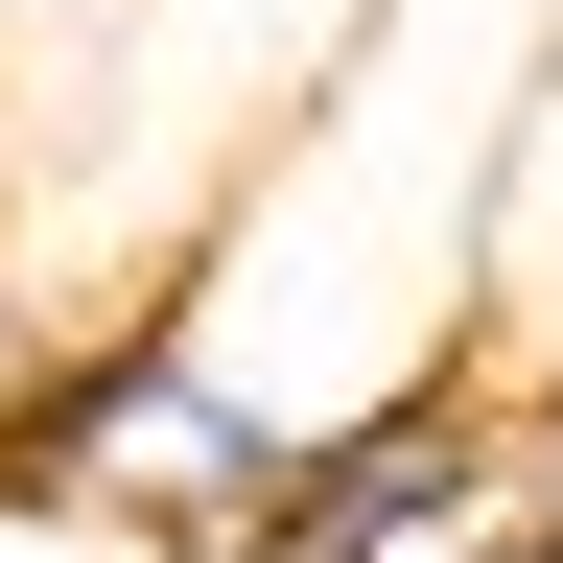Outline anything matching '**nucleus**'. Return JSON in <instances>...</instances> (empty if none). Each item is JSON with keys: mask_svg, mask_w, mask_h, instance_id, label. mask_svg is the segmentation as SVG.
<instances>
[{"mask_svg": "<svg viewBox=\"0 0 563 563\" xmlns=\"http://www.w3.org/2000/svg\"><path fill=\"white\" fill-rule=\"evenodd\" d=\"M470 235H493V70L446 95L399 24V47H329V95H282V141L188 211L165 329L258 422H352L376 376L470 352Z\"/></svg>", "mask_w": 563, "mask_h": 563, "instance_id": "obj_1", "label": "nucleus"}, {"mask_svg": "<svg viewBox=\"0 0 563 563\" xmlns=\"http://www.w3.org/2000/svg\"><path fill=\"white\" fill-rule=\"evenodd\" d=\"M517 422H540V376L517 352H422V376H376L352 422H306V470H282V540L258 563H470L493 517H517Z\"/></svg>", "mask_w": 563, "mask_h": 563, "instance_id": "obj_3", "label": "nucleus"}, {"mask_svg": "<svg viewBox=\"0 0 563 563\" xmlns=\"http://www.w3.org/2000/svg\"><path fill=\"white\" fill-rule=\"evenodd\" d=\"M282 470L306 422H258L211 352L141 306V329H70L24 446H0V517H70V540H141V563H258L282 540Z\"/></svg>", "mask_w": 563, "mask_h": 563, "instance_id": "obj_2", "label": "nucleus"}, {"mask_svg": "<svg viewBox=\"0 0 563 563\" xmlns=\"http://www.w3.org/2000/svg\"><path fill=\"white\" fill-rule=\"evenodd\" d=\"M517 517L563 540V376H540V422H517Z\"/></svg>", "mask_w": 563, "mask_h": 563, "instance_id": "obj_4", "label": "nucleus"}, {"mask_svg": "<svg viewBox=\"0 0 563 563\" xmlns=\"http://www.w3.org/2000/svg\"><path fill=\"white\" fill-rule=\"evenodd\" d=\"M470 563H563V540H540V517H493V540H470Z\"/></svg>", "mask_w": 563, "mask_h": 563, "instance_id": "obj_5", "label": "nucleus"}]
</instances>
